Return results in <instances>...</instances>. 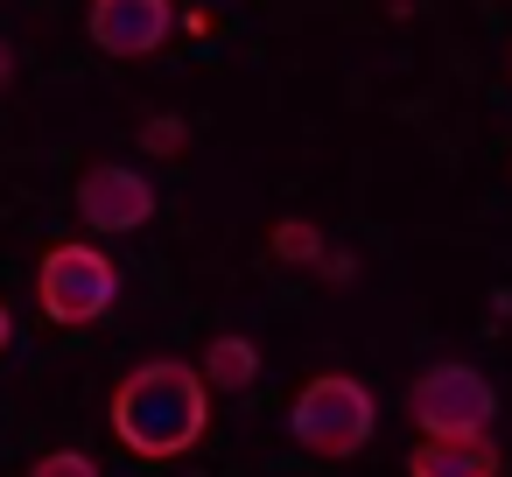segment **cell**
Instances as JSON below:
<instances>
[{
	"instance_id": "cell-1",
	"label": "cell",
	"mask_w": 512,
	"mask_h": 477,
	"mask_svg": "<svg viewBox=\"0 0 512 477\" xmlns=\"http://www.w3.org/2000/svg\"><path fill=\"white\" fill-rule=\"evenodd\" d=\"M113 435L127 456L141 463H169V456H190L211 428V386L197 379L190 358H148L134 365L120 386H113Z\"/></svg>"
},
{
	"instance_id": "cell-2",
	"label": "cell",
	"mask_w": 512,
	"mask_h": 477,
	"mask_svg": "<svg viewBox=\"0 0 512 477\" xmlns=\"http://www.w3.org/2000/svg\"><path fill=\"white\" fill-rule=\"evenodd\" d=\"M372 428H379V400H372V386H358L351 372H316V379L288 400V435H295L309 456L344 463V456H358V449L372 442Z\"/></svg>"
},
{
	"instance_id": "cell-3",
	"label": "cell",
	"mask_w": 512,
	"mask_h": 477,
	"mask_svg": "<svg viewBox=\"0 0 512 477\" xmlns=\"http://www.w3.org/2000/svg\"><path fill=\"white\" fill-rule=\"evenodd\" d=\"M113 302H120V267H113L99 246L64 239V246L43 253V267H36V309H43L57 330H85V323H99Z\"/></svg>"
},
{
	"instance_id": "cell-4",
	"label": "cell",
	"mask_w": 512,
	"mask_h": 477,
	"mask_svg": "<svg viewBox=\"0 0 512 477\" xmlns=\"http://www.w3.org/2000/svg\"><path fill=\"white\" fill-rule=\"evenodd\" d=\"M407 414L421 435H484L498 421V393L477 365L463 358H435L414 386H407Z\"/></svg>"
},
{
	"instance_id": "cell-5",
	"label": "cell",
	"mask_w": 512,
	"mask_h": 477,
	"mask_svg": "<svg viewBox=\"0 0 512 477\" xmlns=\"http://www.w3.org/2000/svg\"><path fill=\"white\" fill-rule=\"evenodd\" d=\"M78 218L92 232H106V239L113 232H141L155 218V183L141 169H127V162H99V169L78 176Z\"/></svg>"
},
{
	"instance_id": "cell-6",
	"label": "cell",
	"mask_w": 512,
	"mask_h": 477,
	"mask_svg": "<svg viewBox=\"0 0 512 477\" xmlns=\"http://www.w3.org/2000/svg\"><path fill=\"white\" fill-rule=\"evenodd\" d=\"M85 29L106 57H155L176 29V8L169 0H92Z\"/></svg>"
},
{
	"instance_id": "cell-7",
	"label": "cell",
	"mask_w": 512,
	"mask_h": 477,
	"mask_svg": "<svg viewBox=\"0 0 512 477\" xmlns=\"http://www.w3.org/2000/svg\"><path fill=\"white\" fill-rule=\"evenodd\" d=\"M407 477H498V449L491 435H421Z\"/></svg>"
},
{
	"instance_id": "cell-8",
	"label": "cell",
	"mask_w": 512,
	"mask_h": 477,
	"mask_svg": "<svg viewBox=\"0 0 512 477\" xmlns=\"http://www.w3.org/2000/svg\"><path fill=\"white\" fill-rule=\"evenodd\" d=\"M197 379H204V386H218V393H246V386L260 379V344H253V337H239V330L211 337V344H204V358H197Z\"/></svg>"
},
{
	"instance_id": "cell-9",
	"label": "cell",
	"mask_w": 512,
	"mask_h": 477,
	"mask_svg": "<svg viewBox=\"0 0 512 477\" xmlns=\"http://www.w3.org/2000/svg\"><path fill=\"white\" fill-rule=\"evenodd\" d=\"M267 246H274V260H281V267H316V260H323V232H316L309 218H281Z\"/></svg>"
},
{
	"instance_id": "cell-10",
	"label": "cell",
	"mask_w": 512,
	"mask_h": 477,
	"mask_svg": "<svg viewBox=\"0 0 512 477\" xmlns=\"http://www.w3.org/2000/svg\"><path fill=\"white\" fill-rule=\"evenodd\" d=\"M183 141H190V127H183L176 113H155V120L141 127V148H148V155H183Z\"/></svg>"
},
{
	"instance_id": "cell-11",
	"label": "cell",
	"mask_w": 512,
	"mask_h": 477,
	"mask_svg": "<svg viewBox=\"0 0 512 477\" xmlns=\"http://www.w3.org/2000/svg\"><path fill=\"white\" fill-rule=\"evenodd\" d=\"M29 477H99V463L85 449H50V456L29 463Z\"/></svg>"
},
{
	"instance_id": "cell-12",
	"label": "cell",
	"mask_w": 512,
	"mask_h": 477,
	"mask_svg": "<svg viewBox=\"0 0 512 477\" xmlns=\"http://www.w3.org/2000/svg\"><path fill=\"white\" fill-rule=\"evenodd\" d=\"M8 337H15V323H8V302H0V351H8Z\"/></svg>"
},
{
	"instance_id": "cell-13",
	"label": "cell",
	"mask_w": 512,
	"mask_h": 477,
	"mask_svg": "<svg viewBox=\"0 0 512 477\" xmlns=\"http://www.w3.org/2000/svg\"><path fill=\"white\" fill-rule=\"evenodd\" d=\"M8 71H15V57H8V43H0V85H8Z\"/></svg>"
}]
</instances>
